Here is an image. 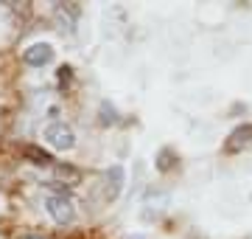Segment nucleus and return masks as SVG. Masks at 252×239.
Here are the masks:
<instances>
[{"mask_svg":"<svg viewBox=\"0 0 252 239\" xmlns=\"http://www.w3.org/2000/svg\"><path fill=\"white\" fill-rule=\"evenodd\" d=\"M42 138H45L51 147L62 149V152H67V149L76 147V135H73V129L67 127L64 121H59V119H54L45 129H42Z\"/></svg>","mask_w":252,"mask_h":239,"instance_id":"nucleus-2","label":"nucleus"},{"mask_svg":"<svg viewBox=\"0 0 252 239\" xmlns=\"http://www.w3.org/2000/svg\"><path fill=\"white\" fill-rule=\"evenodd\" d=\"M54 175L59 177L67 189H70V186H76L81 180V172L76 169V166H67V163H54Z\"/></svg>","mask_w":252,"mask_h":239,"instance_id":"nucleus-8","label":"nucleus"},{"mask_svg":"<svg viewBox=\"0 0 252 239\" xmlns=\"http://www.w3.org/2000/svg\"><path fill=\"white\" fill-rule=\"evenodd\" d=\"M154 166H157V172H160V175H168L174 166H177V152H174L171 147H162L160 152H157V160H154Z\"/></svg>","mask_w":252,"mask_h":239,"instance_id":"nucleus-9","label":"nucleus"},{"mask_svg":"<svg viewBox=\"0 0 252 239\" xmlns=\"http://www.w3.org/2000/svg\"><path fill=\"white\" fill-rule=\"evenodd\" d=\"M252 149V121L235 127L224 141V152L227 155H238V152H250Z\"/></svg>","mask_w":252,"mask_h":239,"instance_id":"nucleus-3","label":"nucleus"},{"mask_svg":"<svg viewBox=\"0 0 252 239\" xmlns=\"http://www.w3.org/2000/svg\"><path fill=\"white\" fill-rule=\"evenodd\" d=\"M56 79H59L62 93H67L73 87V68H70V65H62V68H59V74H56Z\"/></svg>","mask_w":252,"mask_h":239,"instance_id":"nucleus-10","label":"nucleus"},{"mask_svg":"<svg viewBox=\"0 0 252 239\" xmlns=\"http://www.w3.org/2000/svg\"><path fill=\"white\" fill-rule=\"evenodd\" d=\"M23 62L28 68H42V65H51L54 62V48L48 45V42H34V45H28L23 51Z\"/></svg>","mask_w":252,"mask_h":239,"instance_id":"nucleus-5","label":"nucleus"},{"mask_svg":"<svg viewBox=\"0 0 252 239\" xmlns=\"http://www.w3.org/2000/svg\"><path fill=\"white\" fill-rule=\"evenodd\" d=\"M101 124H107V127H112V124H118V113L115 107L109 104V101H101Z\"/></svg>","mask_w":252,"mask_h":239,"instance_id":"nucleus-11","label":"nucleus"},{"mask_svg":"<svg viewBox=\"0 0 252 239\" xmlns=\"http://www.w3.org/2000/svg\"><path fill=\"white\" fill-rule=\"evenodd\" d=\"M54 17H56V23H59V28H64L67 34H73V31H76V23H79V17H81V6L79 3H56Z\"/></svg>","mask_w":252,"mask_h":239,"instance_id":"nucleus-4","label":"nucleus"},{"mask_svg":"<svg viewBox=\"0 0 252 239\" xmlns=\"http://www.w3.org/2000/svg\"><path fill=\"white\" fill-rule=\"evenodd\" d=\"M190 239H205V237H190Z\"/></svg>","mask_w":252,"mask_h":239,"instance_id":"nucleus-14","label":"nucleus"},{"mask_svg":"<svg viewBox=\"0 0 252 239\" xmlns=\"http://www.w3.org/2000/svg\"><path fill=\"white\" fill-rule=\"evenodd\" d=\"M23 158L34 166H54V155L48 149H39L36 144H26L23 147Z\"/></svg>","mask_w":252,"mask_h":239,"instance_id":"nucleus-7","label":"nucleus"},{"mask_svg":"<svg viewBox=\"0 0 252 239\" xmlns=\"http://www.w3.org/2000/svg\"><path fill=\"white\" fill-rule=\"evenodd\" d=\"M45 208L54 217V222H59V225H70L76 220V202H73V197L67 192H54L45 200Z\"/></svg>","mask_w":252,"mask_h":239,"instance_id":"nucleus-1","label":"nucleus"},{"mask_svg":"<svg viewBox=\"0 0 252 239\" xmlns=\"http://www.w3.org/2000/svg\"><path fill=\"white\" fill-rule=\"evenodd\" d=\"M20 239H48V237H39V234H31V237H20Z\"/></svg>","mask_w":252,"mask_h":239,"instance_id":"nucleus-12","label":"nucleus"},{"mask_svg":"<svg viewBox=\"0 0 252 239\" xmlns=\"http://www.w3.org/2000/svg\"><path fill=\"white\" fill-rule=\"evenodd\" d=\"M129 239H146V237H140V234H135V237H129Z\"/></svg>","mask_w":252,"mask_h":239,"instance_id":"nucleus-13","label":"nucleus"},{"mask_svg":"<svg viewBox=\"0 0 252 239\" xmlns=\"http://www.w3.org/2000/svg\"><path fill=\"white\" fill-rule=\"evenodd\" d=\"M124 183H126L124 166H121V163H112V166L107 169V189H104V194H107L109 202L121 197V192H124Z\"/></svg>","mask_w":252,"mask_h":239,"instance_id":"nucleus-6","label":"nucleus"}]
</instances>
